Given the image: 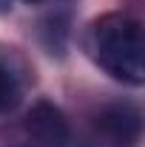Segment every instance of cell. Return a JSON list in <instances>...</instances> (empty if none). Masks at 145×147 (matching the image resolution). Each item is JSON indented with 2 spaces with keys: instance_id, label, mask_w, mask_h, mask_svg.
I'll return each mask as SVG.
<instances>
[{
  "instance_id": "6",
  "label": "cell",
  "mask_w": 145,
  "mask_h": 147,
  "mask_svg": "<svg viewBox=\"0 0 145 147\" xmlns=\"http://www.w3.org/2000/svg\"><path fill=\"white\" fill-rule=\"evenodd\" d=\"M34 3H40V0H34Z\"/></svg>"
},
{
  "instance_id": "5",
  "label": "cell",
  "mask_w": 145,
  "mask_h": 147,
  "mask_svg": "<svg viewBox=\"0 0 145 147\" xmlns=\"http://www.w3.org/2000/svg\"><path fill=\"white\" fill-rule=\"evenodd\" d=\"M12 9V0H0V11H9Z\"/></svg>"
},
{
  "instance_id": "1",
  "label": "cell",
  "mask_w": 145,
  "mask_h": 147,
  "mask_svg": "<svg viewBox=\"0 0 145 147\" xmlns=\"http://www.w3.org/2000/svg\"><path fill=\"white\" fill-rule=\"evenodd\" d=\"M88 54L91 59L128 85H142L145 79V42L137 20L125 14H103L88 28Z\"/></svg>"
},
{
  "instance_id": "3",
  "label": "cell",
  "mask_w": 145,
  "mask_h": 147,
  "mask_svg": "<svg viewBox=\"0 0 145 147\" xmlns=\"http://www.w3.org/2000/svg\"><path fill=\"white\" fill-rule=\"evenodd\" d=\"M26 130L43 147H66L68 136H71L63 110L57 105H51V102H46V99H40V102L31 105L29 116H26Z\"/></svg>"
},
{
  "instance_id": "4",
  "label": "cell",
  "mask_w": 145,
  "mask_h": 147,
  "mask_svg": "<svg viewBox=\"0 0 145 147\" xmlns=\"http://www.w3.org/2000/svg\"><path fill=\"white\" fill-rule=\"evenodd\" d=\"M20 102V79L3 59H0V113L14 110Z\"/></svg>"
},
{
  "instance_id": "2",
  "label": "cell",
  "mask_w": 145,
  "mask_h": 147,
  "mask_svg": "<svg viewBox=\"0 0 145 147\" xmlns=\"http://www.w3.org/2000/svg\"><path fill=\"white\" fill-rule=\"evenodd\" d=\"M97 130L117 147H131L140 142V130H142V119L140 110L134 105H108L97 113L94 119Z\"/></svg>"
}]
</instances>
